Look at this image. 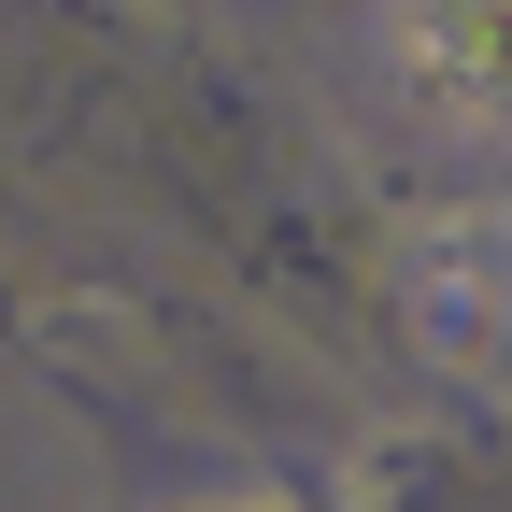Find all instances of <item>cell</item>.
Masks as SVG:
<instances>
[{
  "instance_id": "1",
  "label": "cell",
  "mask_w": 512,
  "mask_h": 512,
  "mask_svg": "<svg viewBox=\"0 0 512 512\" xmlns=\"http://www.w3.org/2000/svg\"><path fill=\"white\" fill-rule=\"evenodd\" d=\"M399 57L441 114L512 128V0H399Z\"/></svg>"
}]
</instances>
